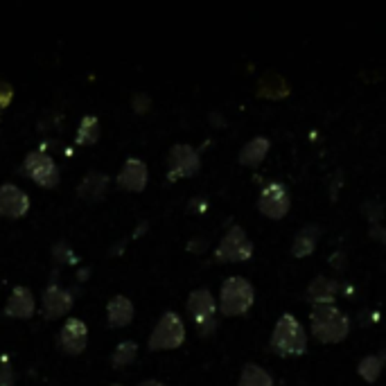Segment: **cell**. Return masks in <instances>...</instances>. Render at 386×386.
<instances>
[{"instance_id":"6da1fadb","label":"cell","mask_w":386,"mask_h":386,"mask_svg":"<svg viewBox=\"0 0 386 386\" xmlns=\"http://www.w3.org/2000/svg\"><path fill=\"white\" fill-rule=\"evenodd\" d=\"M269 348L280 357H301L308 352V332L294 314L285 312L273 325Z\"/></svg>"},{"instance_id":"7a4b0ae2","label":"cell","mask_w":386,"mask_h":386,"mask_svg":"<svg viewBox=\"0 0 386 386\" xmlns=\"http://www.w3.org/2000/svg\"><path fill=\"white\" fill-rule=\"evenodd\" d=\"M310 325L314 339L321 343H341L350 334V319L334 305H314L310 312Z\"/></svg>"},{"instance_id":"3957f363","label":"cell","mask_w":386,"mask_h":386,"mask_svg":"<svg viewBox=\"0 0 386 386\" xmlns=\"http://www.w3.org/2000/svg\"><path fill=\"white\" fill-rule=\"evenodd\" d=\"M255 290L242 276L226 278L220 292V312L224 316H242L253 308Z\"/></svg>"},{"instance_id":"277c9868","label":"cell","mask_w":386,"mask_h":386,"mask_svg":"<svg viewBox=\"0 0 386 386\" xmlns=\"http://www.w3.org/2000/svg\"><path fill=\"white\" fill-rule=\"evenodd\" d=\"M185 341V323L176 312H165L161 319L156 321L154 330L147 341L150 350H176L181 348Z\"/></svg>"},{"instance_id":"5b68a950","label":"cell","mask_w":386,"mask_h":386,"mask_svg":"<svg viewBox=\"0 0 386 386\" xmlns=\"http://www.w3.org/2000/svg\"><path fill=\"white\" fill-rule=\"evenodd\" d=\"M217 310H220V303L206 287H199L187 296V314L201 336H210L217 330Z\"/></svg>"},{"instance_id":"8992f818","label":"cell","mask_w":386,"mask_h":386,"mask_svg":"<svg viewBox=\"0 0 386 386\" xmlns=\"http://www.w3.org/2000/svg\"><path fill=\"white\" fill-rule=\"evenodd\" d=\"M253 255V242L242 226H231L215 249L217 262H246Z\"/></svg>"},{"instance_id":"52a82bcc","label":"cell","mask_w":386,"mask_h":386,"mask_svg":"<svg viewBox=\"0 0 386 386\" xmlns=\"http://www.w3.org/2000/svg\"><path fill=\"white\" fill-rule=\"evenodd\" d=\"M201 167V158L199 152L194 150L192 145L185 143H176L170 156H167V181H179L185 176H194Z\"/></svg>"},{"instance_id":"ba28073f","label":"cell","mask_w":386,"mask_h":386,"mask_svg":"<svg viewBox=\"0 0 386 386\" xmlns=\"http://www.w3.org/2000/svg\"><path fill=\"white\" fill-rule=\"evenodd\" d=\"M23 172L36 185H41V187H57L59 181H62V172H59V167L52 161V156H48L41 150H38V152H29L25 156Z\"/></svg>"},{"instance_id":"9c48e42d","label":"cell","mask_w":386,"mask_h":386,"mask_svg":"<svg viewBox=\"0 0 386 386\" xmlns=\"http://www.w3.org/2000/svg\"><path fill=\"white\" fill-rule=\"evenodd\" d=\"M292 208V196L287 192V187L278 181L262 187L260 196H257V210L269 220H283Z\"/></svg>"},{"instance_id":"30bf717a","label":"cell","mask_w":386,"mask_h":386,"mask_svg":"<svg viewBox=\"0 0 386 386\" xmlns=\"http://www.w3.org/2000/svg\"><path fill=\"white\" fill-rule=\"evenodd\" d=\"M88 343V325L82 319H66L62 325V330L57 334V345L62 348L66 355H82L86 350Z\"/></svg>"},{"instance_id":"8fae6325","label":"cell","mask_w":386,"mask_h":386,"mask_svg":"<svg viewBox=\"0 0 386 386\" xmlns=\"http://www.w3.org/2000/svg\"><path fill=\"white\" fill-rule=\"evenodd\" d=\"M29 213V196L16 183L0 185V217L7 220H21Z\"/></svg>"},{"instance_id":"7c38bea8","label":"cell","mask_w":386,"mask_h":386,"mask_svg":"<svg viewBox=\"0 0 386 386\" xmlns=\"http://www.w3.org/2000/svg\"><path fill=\"white\" fill-rule=\"evenodd\" d=\"M73 303H75L73 294H71V292H66L62 285L52 283V285H48V287H45V292H43V299H41V312H43L45 319H50V321H52V319H59V316H64V314L71 312Z\"/></svg>"},{"instance_id":"4fadbf2b","label":"cell","mask_w":386,"mask_h":386,"mask_svg":"<svg viewBox=\"0 0 386 386\" xmlns=\"http://www.w3.org/2000/svg\"><path fill=\"white\" fill-rule=\"evenodd\" d=\"M117 185L124 187L129 192H143L147 187V181H150V170H147L145 161L141 158H127L124 165L120 167V172H117Z\"/></svg>"},{"instance_id":"5bb4252c","label":"cell","mask_w":386,"mask_h":386,"mask_svg":"<svg viewBox=\"0 0 386 386\" xmlns=\"http://www.w3.org/2000/svg\"><path fill=\"white\" fill-rule=\"evenodd\" d=\"M36 312V299L29 287L16 285L5 303V314L12 319H32Z\"/></svg>"},{"instance_id":"9a60e30c","label":"cell","mask_w":386,"mask_h":386,"mask_svg":"<svg viewBox=\"0 0 386 386\" xmlns=\"http://www.w3.org/2000/svg\"><path fill=\"white\" fill-rule=\"evenodd\" d=\"M134 314H136V308H134L131 299H127L122 294L113 296V299L106 303V321L111 328H127V325L134 321Z\"/></svg>"},{"instance_id":"2e32d148","label":"cell","mask_w":386,"mask_h":386,"mask_svg":"<svg viewBox=\"0 0 386 386\" xmlns=\"http://www.w3.org/2000/svg\"><path fill=\"white\" fill-rule=\"evenodd\" d=\"M339 290H341V283L319 276V278L312 280L308 287V301L312 305H334V299L339 296Z\"/></svg>"},{"instance_id":"e0dca14e","label":"cell","mask_w":386,"mask_h":386,"mask_svg":"<svg viewBox=\"0 0 386 386\" xmlns=\"http://www.w3.org/2000/svg\"><path fill=\"white\" fill-rule=\"evenodd\" d=\"M108 176L102 174V172H91V174H86L82 183H79L77 187V194L82 196V199L86 201H100L102 196L106 194L108 190Z\"/></svg>"},{"instance_id":"ac0fdd59","label":"cell","mask_w":386,"mask_h":386,"mask_svg":"<svg viewBox=\"0 0 386 386\" xmlns=\"http://www.w3.org/2000/svg\"><path fill=\"white\" fill-rule=\"evenodd\" d=\"M321 240V229L316 224H308L296 233L294 242H292V255L294 257H308L310 253H314L316 244Z\"/></svg>"},{"instance_id":"d6986e66","label":"cell","mask_w":386,"mask_h":386,"mask_svg":"<svg viewBox=\"0 0 386 386\" xmlns=\"http://www.w3.org/2000/svg\"><path fill=\"white\" fill-rule=\"evenodd\" d=\"M269 138H264V136H255L251 138L249 143H246L242 147V152H240V163L246 165V167H255V165H260L264 161V156L269 154Z\"/></svg>"},{"instance_id":"ffe728a7","label":"cell","mask_w":386,"mask_h":386,"mask_svg":"<svg viewBox=\"0 0 386 386\" xmlns=\"http://www.w3.org/2000/svg\"><path fill=\"white\" fill-rule=\"evenodd\" d=\"M237 386H273V378L262 369V366L246 364L240 373V382H237Z\"/></svg>"},{"instance_id":"44dd1931","label":"cell","mask_w":386,"mask_h":386,"mask_svg":"<svg viewBox=\"0 0 386 386\" xmlns=\"http://www.w3.org/2000/svg\"><path fill=\"white\" fill-rule=\"evenodd\" d=\"M257 93L264 95V97H285L287 93H290V84L285 82V79L280 75H276V73H269V75H264L260 79V84H257Z\"/></svg>"},{"instance_id":"7402d4cb","label":"cell","mask_w":386,"mask_h":386,"mask_svg":"<svg viewBox=\"0 0 386 386\" xmlns=\"http://www.w3.org/2000/svg\"><path fill=\"white\" fill-rule=\"evenodd\" d=\"M138 357V343L131 339H124L115 345V350L111 352V364L113 369H124V366H131Z\"/></svg>"},{"instance_id":"603a6c76","label":"cell","mask_w":386,"mask_h":386,"mask_svg":"<svg viewBox=\"0 0 386 386\" xmlns=\"http://www.w3.org/2000/svg\"><path fill=\"white\" fill-rule=\"evenodd\" d=\"M384 359H386L384 352H380V355H366V357L359 362V366H357V373L362 375V380L378 382L380 373L384 369Z\"/></svg>"},{"instance_id":"cb8c5ba5","label":"cell","mask_w":386,"mask_h":386,"mask_svg":"<svg viewBox=\"0 0 386 386\" xmlns=\"http://www.w3.org/2000/svg\"><path fill=\"white\" fill-rule=\"evenodd\" d=\"M100 138V120L95 115H84L77 129V145H93Z\"/></svg>"},{"instance_id":"d4e9b609","label":"cell","mask_w":386,"mask_h":386,"mask_svg":"<svg viewBox=\"0 0 386 386\" xmlns=\"http://www.w3.org/2000/svg\"><path fill=\"white\" fill-rule=\"evenodd\" d=\"M16 375L12 371V364L7 362V357H3V364H0V386H14Z\"/></svg>"},{"instance_id":"484cf974","label":"cell","mask_w":386,"mask_h":386,"mask_svg":"<svg viewBox=\"0 0 386 386\" xmlns=\"http://www.w3.org/2000/svg\"><path fill=\"white\" fill-rule=\"evenodd\" d=\"M52 253H55V257H57V260H62V262H75V257L71 255L73 251L68 249L66 244H57L55 249H52Z\"/></svg>"},{"instance_id":"4316f807","label":"cell","mask_w":386,"mask_h":386,"mask_svg":"<svg viewBox=\"0 0 386 386\" xmlns=\"http://www.w3.org/2000/svg\"><path fill=\"white\" fill-rule=\"evenodd\" d=\"M134 108H136L138 113H145L147 108H150V97L143 95V93H138V95L134 97Z\"/></svg>"},{"instance_id":"83f0119b","label":"cell","mask_w":386,"mask_h":386,"mask_svg":"<svg viewBox=\"0 0 386 386\" xmlns=\"http://www.w3.org/2000/svg\"><path fill=\"white\" fill-rule=\"evenodd\" d=\"M9 100H12V88L0 82V108H5L9 104Z\"/></svg>"},{"instance_id":"f1b7e54d","label":"cell","mask_w":386,"mask_h":386,"mask_svg":"<svg viewBox=\"0 0 386 386\" xmlns=\"http://www.w3.org/2000/svg\"><path fill=\"white\" fill-rule=\"evenodd\" d=\"M138 386H167V384H163L161 380H143Z\"/></svg>"},{"instance_id":"f546056e","label":"cell","mask_w":386,"mask_h":386,"mask_svg":"<svg viewBox=\"0 0 386 386\" xmlns=\"http://www.w3.org/2000/svg\"><path fill=\"white\" fill-rule=\"evenodd\" d=\"M111 386H122V384H111Z\"/></svg>"}]
</instances>
